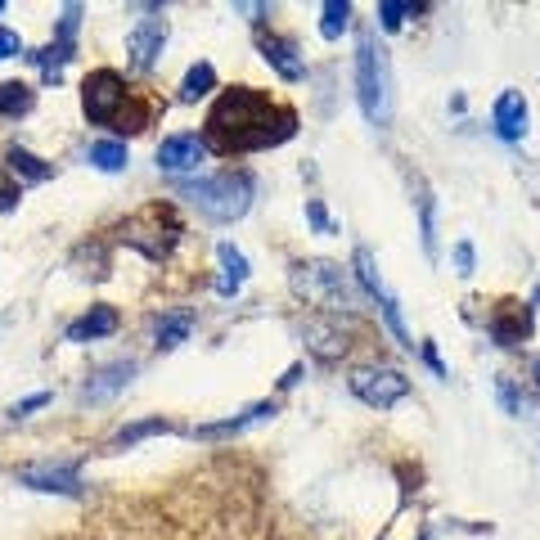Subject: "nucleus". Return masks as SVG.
Wrapping results in <instances>:
<instances>
[{"instance_id":"obj_32","label":"nucleus","mask_w":540,"mask_h":540,"mask_svg":"<svg viewBox=\"0 0 540 540\" xmlns=\"http://www.w3.org/2000/svg\"><path fill=\"white\" fill-rule=\"evenodd\" d=\"M14 54H23V36L9 32V27H0V63L14 59Z\"/></svg>"},{"instance_id":"obj_40","label":"nucleus","mask_w":540,"mask_h":540,"mask_svg":"<svg viewBox=\"0 0 540 540\" xmlns=\"http://www.w3.org/2000/svg\"><path fill=\"white\" fill-rule=\"evenodd\" d=\"M0 14H5V0H0Z\"/></svg>"},{"instance_id":"obj_22","label":"nucleus","mask_w":540,"mask_h":540,"mask_svg":"<svg viewBox=\"0 0 540 540\" xmlns=\"http://www.w3.org/2000/svg\"><path fill=\"white\" fill-rule=\"evenodd\" d=\"M27 59H32L36 68H41V81H45V86H59V81H63V68L72 63V50H63V45H54V41H50L45 50H32Z\"/></svg>"},{"instance_id":"obj_8","label":"nucleus","mask_w":540,"mask_h":540,"mask_svg":"<svg viewBox=\"0 0 540 540\" xmlns=\"http://www.w3.org/2000/svg\"><path fill=\"white\" fill-rule=\"evenodd\" d=\"M14 477L27 486V491L81 495V473H77V464H27V468H18Z\"/></svg>"},{"instance_id":"obj_21","label":"nucleus","mask_w":540,"mask_h":540,"mask_svg":"<svg viewBox=\"0 0 540 540\" xmlns=\"http://www.w3.org/2000/svg\"><path fill=\"white\" fill-rule=\"evenodd\" d=\"M216 90V68L207 59H198L194 68L185 72V81H180V104H198L203 95H212Z\"/></svg>"},{"instance_id":"obj_6","label":"nucleus","mask_w":540,"mask_h":540,"mask_svg":"<svg viewBox=\"0 0 540 540\" xmlns=\"http://www.w3.org/2000/svg\"><path fill=\"white\" fill-rule=\"evenodd\" d=\"M126 99H131V90H126V77L117 68H95L81 86V108L95 126H113L126 113Z\"/></svg>"},{"instance_id":"obj_29","label":"nucleus","mask_w":540,"mask_h":540,"mask_svg":"<svg viewBox=\"0 0 540 540\" xmlns=\"http://www.w3.org/2000/svg\"><path fill=\"white\" fill-rule=\"evenodd\" d=\"M77 27H81V5H63L59 36H54V45H63V50H72V45H77Z\"/></svg>"},{"instance_id":"obj_36","label":"nucleus","mask_w":540,"mask_h":540,"mask_svg":"<svg viewBox=\"0 0 540 540\" xmlns=\"http://www.w3.org/2000/svg\"><path fill=\"white\" fill-rule=\"evenodd\" d=\"M419 351H423V360H428V365H432V374H437V378H446V365H441L437 347H432V342H419Z\"/></svg>"},{"instance_id":"obj_19","label":"nucleus","mask_w":540,"mask_h":540,"mask_svg":"<svg viewBox=\"0 0 540 540\" xmlns=\"http://www.w3.org/2000/svg\"><path fill=\"white\" fill-rule=\"evenodd\" d=\"M5 167H9V176H14V180H27V185H45V180L54 176L50 162L36 158V153H27V149H18V144H9Z\"/></svg>"},{"instance_id":"obj_35","label":"nucleus","mask_w":540,"mask_h":540,"mask_svg":"<svg viewBox=\"0 0 540 540\" xmlns=\"http://www.w3.org/2000/svg\"><path fill=\"white\" fill-rule=\"evenodd\" d=\"M18 207V185L14 176H0V212H14Z\"/></svg>"},{"instance_id":"obj_27","label":"nucleus","mask_w":540,"mask_h":540,"mask_svg":"<svg viewBox=\"0 0 540 540\" xmlns=\"http://www.w3.org/2000/svg\"><path fill=\"white\" fill-rule=\"evenodd\" d=\"M419 225H423V252L437 261V203H432V194L419 198Z\"/></svg>"},{"instance_id":"obj_30","label":"nucleus","mask_w":540,"mask_h":540,"mask_svg":"<svg viewBox=\"0 0 540 540\" xmlns=\"http://www.w3.org/2000/svg\"><path fill=\"white\" fill-rule=\"evenodd\" d=\"M495 392H500V405H504V410H509V414H527V401H522V396L518 392H513V383H509V378H495Z\"/></svg>"},{"instance_id":"obj_5","label":"nucleus","mask_w":540,"mask_h":540,"mask_svg":"<svg viewBox=\"0 0 540 540\" xmlns=\"http://www.w3.org/2000/svg\"><path fill=\"white\" fill-rule=\"evenodd\" d=\"M176 239H180V221H176V212H171L167 203H153V207H144V212H135L131 221L122 225V243H131V248H140L149 261L171 257V248H176Z\"/></svg>"},{"instance_id":"obj_3","label":"nucleus","mask_w":540,"mask_h":540,"mask_svg":"<svg viewBox=\"0 0 540 540\" xmlns=\"http://www.w3.org/2000/svg\"><path fill=\"white\" fill-rule=\"evenodd\" d=\"M356 99H360V113L369 117V126L392 122V72H387L383 50L374 45L369 32H360L356 41Z\"/></svg>"},{"instance_id":"obj_4","label":"nucleus","mask_w":540,"mask_h":540,"mask_svg":"<svg viewBox=\"0 0 540 540\" xmlns=\"http://www.w3.org/2000/svg\"><path fill=\"white\" fill-rule=\"evenodd\" d=\"M288 284H293V293L302 297V302L324 306V311H342V306H351L347 270H342L338 261H293Z\"/></svg>"},{"instance_id":"obj_1","label":"nucleus","mask_w":540,"mask_h":540,"mask_svg":"<svg viewBox=\"0 0 540 540\" xmlns=\"http://www.w3.org/2000/svg\"><path fill=\"white\" fill-rule=\"evenodd\" d=\"M293 131H297V113L288 104L270 99L257 86H234L207 113L203 144L216 153H257L293 140Z\"/></svg>"},{"instance_id":"obj_37","label":"nucleus","mask_w":540,"mask_h":540,"mask_svg":"<svg viewBox=\"0 0 540 540\" xmlns=\"http://www.w3.org/2000/svg\"><path fill=\"white\" fill-rule=\"evenodd\" d=\"M297 378H302V365H293V369H288V374L279 378V387H284V392H288V387H297Z\"/></svg>"},{"instance_id":"obj_9","label":"nucleus","mask_w":540,"mask_h":540,"mask_svg":"<svg viewBox=\"0 0 540 540\" xmlns=\"http://www.w3.org/2000/svg\"><path fill=\"white\" fill-rule=\"evenodd\" d=\"M162 45H167V18H140V23L126 32V54H131L135 72H149L158 63Z\"/></svg>"},{"instance_id":"obj_14","label":"nucleus","mask_w":540,"mask_h":540,"mask_svg":"<svg viewBox=\"0 0 540 540\" xmlns=\"http://www.w3.org/2000/svg\"><path fill=\"white\" fill-rule=\"evenodd\" d=\"M527 99H522V90H500V99H495L491 108V122L495 131H500V140H522L527 135Z\"/></svg>"},{"instance_id":"obj_7","label":"nucleus","mask_w":540,"mask_h":540,"mask_svg":"<svg viewBox=\"0 0 540 540\" xmlns=\"http://www.w3.org/2000/svg\"><path fill=\"white\" fill-rule=\"evenodd\" d=\"M347 387H351V396H356V401L369 405V410H392L396 401H405V396H410V378H405L401 369H387V365H360V369H351Z\"/></svg>"},{"instance_id":"obj_33","label":"nucleus","mask_w":540,"mask_h":540,"mask_svg":"<svg viewBox=\"0 0 540 540\" xmlns=\"http://www.w3.org/2000/svg\"><path fill=\"white\" fill-rule=\"evenodd\" d=\"M41 405H50V392H32V396H23V401L14 405V419H23V414H32V410H41Z\"/></svg>"},{"instance_id":"obj_28","label":"nucleus","mask_w":540,"mask_h":540,"mask_svg":"<svg viewBox=\"0 0 540 540\" xmlns=\"http://www.w3.org/2000/svg\"><path fill=\"white\" fill-rule=\"evenodd\" d=\"M410 14H419V5H410V0H378V23H383V32H396Z\"/></svg>"},{"instance_id":"obj_31","label":"nucleus","mask_w":540,"mask_h":540,"mask_svg":"<svg viewBox=\"0 0 540 540\" xmlns=\"http://www.w3.org/2000/svg\"><path fill=\"white\" fill-rule=\"evenodd\" d=\"M306 221H311L320 234H333V221H329V212H324L320 198H306Z\"/></svg>"},{"instance_id":"obj_18","label":"nucleus","mask_w":540,"mask_h":540,"mask_svg":"<svg viewBox=\"0 0 540 540\" xmlns=\"http://www.w3.org/2000/svg\"><path fill=\"white\" fill-rule=\"evenodd\" d=\"M117 329V311L113 306H90L81 320L68 324V342H95V338H108Z\"/></svg>"},{"instance_id":"obj_23","label":"nucleus","mask_w":540,"mask_h":540,"mask_svg":"<svg viewBox=\"0 0 540 540\" xmlns=\"http://www.w3.org/2000/svg\"><path fill=\"white\" fill-rule=\"evenodd\" d=\"M36 104V90L27 81H0V117H27Z\"/></svg>"},{"instance_id":"obj_39","label":"nucleus","mask_w":540,"mask_h":540,"mask_svg":"<svg viewBox=\"0 0 540 540\" xmlns=\"http://www.w3.org/2000/svg\"><path fill=\"white\" fill-rule=\"evenodd\" d=\"M419 540H432V531H423V536H419Z\"/></svg>"},{"instance_id":"obj_2","label":"nucleus","mask_w":540,"mask_h":540,"mask_svg":"<svg viewBox=\"0 0 540 540\" xmlns=\"http://www.w3.org/2000/svg\"><path fill=\"white\" fill-rule=\"evenodd\" d=\"M180 194L216 225H230L239 216H248L252 207V176L248 171H216V176H203V180H189L180 185Z\"/></svg>"},{"instance_id":"obj_17","label":"nucleus","mask_w":540,"mask_h":540,"mask_svg":"<svg viewBox=\"0 0 540 540\" xmlns=\"http://www.w3.org/2000/svg\"><path fill=\"white\" fill-rule=\"evenodd\" d=\"M216 261H221V275H216V293L234 297L248 284V257H243L234 243H216Z\"/></svg>"},{"instance_id":"obj_34","label":"nucleus","mask_w":540,"mask_h":540,"mask_svg":"<svg viewBox=\"0 0 540 540\" xmlns=\"http://www.w3.org/2000/svg\"><path fill=\"white\" fill-rule=\"evenodd\" d=\"M455 275H473V243H455Z\"/></svg>"},{"instance_id":"obj_38","label":"nucleus","mask_w":540,"mask_h":540,"mask_svg":"<svg viewBox=\"0 0 540 540\" xmlns=\"http://www.w3.org/2000/svg\"><path fill=\"white\" fill-rule=\"evenodd\" d=\"M536 387H540V360H536Z\"/></svg>"},{"instance_id":"obj_12","label":"nucleus","mask_w":540,"mask_h":540,"mask_svg":"<svg viewBox=\"0 0 540 540\" xmlns=\"http://www.w3.org/2000/svg\"><path fill=\"white\" fill-rule=\"evenodd\" d=\"M257 50H261V59H266L284 81H302V77H306V59L297 54V45L288 41V36H275V32L266 36V32H257Z\"/></svg>"},{"instance_id":"obj_26","label":"nucleus","mask_w":540,"mask_h":540,"mask_svg":"<svg viewBox=\"0 0 540 540\" xmlns=\"http://www.w3.org/2000/svg\"><path fill=\"white\" fill-rule=\"evenodd\" d=\"M347 27H351V5L347 0H329V5L320 9V36L324 41H338Z\"/></svg>"},{"instance_id":"obj_11","label":"nucleus","mask_w":540,"mask_h":540,"mask_svg":"<svg viewBox=\"0 0 540 540\" xmlns=\"http://www.w3.org/2000/svg\"><path fill=\"white\" fill-rule=\"evenodd\" d=\"M135 378V360H113V365L95 369V374L86 378V387H81V401L99 405V401H113L117 392H126Z\"/></svg>"},{"instance_id":"obj_15","label":"nucleus","mask_w":540,"mask_h":540,"mask_svg":"<svg viewBox=\"0 0 540 540\" xmlns=\"http://www.w3.org/2000/svg\"><path fill=\"white\" fill-rule=\"evenodd\" d=\"M261 419H275V401H257V405H248V410H243V414H234V419H221V423H198V428H194V437H203V441L234 437V432L252 428V423H261Z\"/></svg>"},{"instance_id":"obj_20","label":"nucleus","mask_w":540,"mask_h":540,"mask_svg":"<svg viewBox=\"0 0 540 540\" xmlns=\"http://www.w3.org/2000/svg\"><path fill=\"white\" fill-rule=\"evenodd\" d=\"M158 432H176V423L162 419V414H153V419H140V423H126V428L113 432V441H108V450H122V446H135V441L144 437H158Z\"/></svg>"},{"instance_id":"obj_24","label":"nucleus","mask_w":540,"mask_h":540,"mask_svg":"<svg viewBox=\"0 0 540 540\" xmlns=\"http://www.w3.org/2000/svg\"><path fill=\"white\" fill-rule=\"evenodd\" d=\"M189 329H194V315H162V320L153 324V347L158 351L180 347V342L189 338Z\"/></svg>"},{"instance_id":"obj_13","label":"nucleus","mask_w":540,"mask_h":540,"mask_svg":"<svg viewBox=\"0 0 540 540\" xmlns=\"http://www.w3.org/2000/svg\"><path fill=\"white\" fill-rule=\"evenodd\" d=\"M491 338L500 347H518L522 338H531V311L527 302H500L491 315Z\"/></svg>"},{"instance_id":"obj_25","label":"nucleus","mask_w":540,"mask_h":540,"mask_svg":"<svg viewBox=\"0 0 540 540\" xmlns=\"http://www.w3.org/2000/svg\"><path fill=\"white\" fill-rule=\"evenodd\" d=\"M86 162L90 167H99V171H122L126 162H131V153H126L122 140H95L86 149Z\"/></svg>"},{"instance_id":"obj_16","label":"nucleus","mask_w":540,"mask_h":540,"mask_svg":"<svg viewBox=\"0 0 540 540\" xmlns=\"http://www.w3.org/2000/svg\"><path fill=\"white\" fill-rule=\"evenodd\" d=\"M306 342H311V351L320 360H338L342 351L351 347L347 342V333H342V324H333V320H320V315H315V320H306Z\"/></svg>"},{"instance_id":"obj_10","label":"nucleus","mask_w":540,"mask_h":540,"mask_svg":"<svg viewBox=\"0 0 540 540\" xmlns=\"http://www.w3.org/2000/svg\"><path fill=\"white\" fill-rule=\"evenodd\" d=\"M203 158H207L203 135L180 131V135H167V140L158 144V167L162 171H198Z\"/></svg>"}]
</instances>
